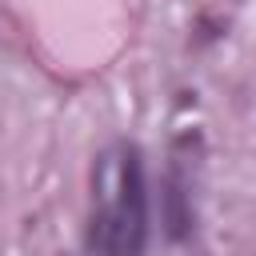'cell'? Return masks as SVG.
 <instances>
[{"mask_svg": "<svg viewBox=\"0 0 256 256\" xmlns=\"http://www.w3.org/2000/svg\"><path fill=\"white\" fill-rule=\"evenodd\" d=\"M116 192H120L116 208L100 216L104 256H144V244H148V180H144L140 148H124Z\"/></svg>", "mask_w": 256, "mask_h": 256, "instance_id": "6da1fadb", "label": "cell"}, {"mask_svg": "<svg viewBox=\"0 0 256 256\" xmlns=\"http://www.w3.org/2000/svg\"><path fill=\"white\" fill-rule=\"evenodd\" d=\"M160 228L172 244H184L196 228V208H192V192L180 168H168L160 180Z\"/></svg>", "mask_w": 256, "mask_h": 256, "instance_id": "7a4b0ae2", "label": "cell"}]
</instances>
